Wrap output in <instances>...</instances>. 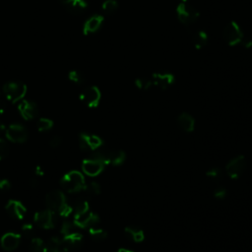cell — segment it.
I'll use <instances>...</instances> for the list:
<instances>
[{
  "label": "cell",
  "instance_id": "cell-7",
  "mask_svg": "<svg viewBox=\"0 0 252 252\" xmlns=\"http://www.w3.org/2000/svg\"><path fill=\"white\" fill-rule=\"evenodd\" d=\"M103 140L99 136L90 133H80L79 135V146L82 151L94 152L99 148L103 147Z\"/></svg>",
  "mask_w": 252,
  "mask_h": 252
},
{
  "label": "cell",
  "instance_id": "cell-18",
  "mask_svg": "<svg viewBox=\"0 0 252 252\" xmlns=\"http://www.w3.org/2000/svg\"><path fill=\"white\" fill-rule=\"evenodd\" d=\"M104 21L105 18L102 15H94L90 17L83 26V34L88 36L97 33L102 28Z\"/></svg>",
  "mask_w": 252,
  "mask_h": 252
},
{
  "label": "cell",
  "instance_id": "cell-32",
  "mask_svg": "<svg viewBox=\"0 0 252 252\" xmlns=\"http://www.w3.org/2000/svg\"><path fill=\"white\" fill-rule=\"evenodd\" d=\"M21 232H22V235L25 236L26 238L32 239V238L35 237L36 229H35V227L32 224L27 223V224H24L21 227Z\"/></svg>",
  "mask_w": 252,
  "mask_h": 252
},
{
  "label": "cell",
  "instance_id": "cell-25",
  "mask_svg": "<svg viewBox=\"0 0 252 252\" xmlns=\"http://www.w3.org/2000/svg\"><path fill=\"white\" fill-rule=\"evenodd\" d=\"M31 252H48L46 243L42 238H39V237L32 238Z\"/></svg>",
  "mask_w": 252,
  "mask_h": 252
},
{
  "label": "cell",
  "instance_id": "cell-42",
  "mask_svg": "<svg viewBox=\"0 0 252 252\" xmlns=\"http://www.w3.org/2000/svg\"><path fill=\"white\" fill-rule=\"evenodd\" d=\"M5 131H6V127H5V125H4L3 123L0 122V135L3 134V133H5Z\"/></svg>",
  "mask_w": 252,
  "mask_h": 252
},
{
  "label": "cell",
  "instance_id": "cell-20",
  "mask_svg": "<svg viewBox=\"0 0 252 252\" xmlns=\"http://www.w3.org/2000/svg\"><path fill=\"white\" fill-rule=\"evenodd\" d=\"M179 126L187 133H190L195 128V119L188 113H183L178 117Z\"/></svg>",
  "mask_w": 252,
  "mask_h": 252
},
{
  "label": "cell",
  "instance_id": "cell-28",
  "mask_svg": "<svg viewBox=\"0 0 252 252\" xmlns=\"http://www.w3.org/2000/svg\"><path fill=\"white\" fill-rule=\"evenodd\" d=\"M79 228L77 227V225L74 223V221H69V220H65L62 225H61V233L63 234V236L77 232Z\"/></svg>",
  "mask_w": 252,
  "mask_h": 252
},
{
  "label": "cell",
  "instance_id": "cell-15",
  "mask_svg": "<svg viewBox=\"0 0 252 252\" xmlns=\"http://www.w3.org/2000/svg\"><path fill=\"white\" fill-rule=\"evenodd\" d=\"M5 210L10 217L16 220H23L27 213L25 205L18 200H9L5 205Z\"/></svg>",
  "mask_w": 252,
  "mask_h": 252
},
{
  "label": "cell",
  "instance_id": "cell-39",
  "mask_svg": "<svg viewBox=\"0 0 252 252\" xmlns=\"http://www.w3.org/2000/svg\"><path fill=\"white\" fill-rule=\"evenodd\" d=\"M35 176L38 177V178H43L45 176V172L43 170V167L40 166V165H37L36 166V170H35Z\"/></svg>",
  "mask_w": 252,
  "mask_h": 252
},
{
  "label": "cell",
  "instance_id": "cell-26",
  "mask_svg": "<svg viewBox=\"0 0 252 252\" xmlns=\"http://www.w3.org/2000/svg\"><path fill=\"white\" fill-rule=\"evenodd\" d=\"M48 252H57L62 250V238L58 236H52L46 242Z\"/></svg>",
  "mask_w": 252,
  "mask_h": 252
},
{
  "label": "cell",
  "instance_id": "cell-35",
  "mask_svg": "<svg viewBox=\"0 0 252 252\" xmlns=\"http://www.w3.org/2000/svg\"><path fill=\"white\" fill-rule=\"evenodd\" d=\"M207 177L213 181H220L222 179V171L220 169H211L207 172Z\"/></svg>",
  "mask_w": 252,
  "mask_h": 252
},
{
  "label": "cell",
  "instance_id": "cell-23",
  "mask_svg": "<svg viewBox=\"0 0 252 252\" xmlns=\"http://www.w3.org/2000/svg\"><path fill=\"white\" fill-rule=\"evenodd\" d=\"M194 46L197 49H201L205 47L209 43V36L205 31H198L193 39Z\"/></svg>",
  "mask_w": 252,
  "mask_h": 252
},
{
  "label": "cell",
  "instance_id": "cell-13",
  "mask_svg": "<svg viewBox=\"0 0 252 252\" xmlns=\"http://www.w3.org/2000/svg\"><path fill=\"white\" fill-rule=\"evenodd\" d=\"M19 113L21 116L25 120H33L38 117L39 115V108L37 104L33 101L29 100H22L18 107Z\"/></svg>",
  "mask_w": 252,
  "mask_h": 252
},
{
  "label": "cell",
  "instance_id": "cell-2",
  "mask_svg": "<svg viewBox=\"0 0 252 252\" xmlns=\"http://www.w3.org/2000/svg\"><path fill=\"white\" fill-rule=\"evenodd\" d=\"M60 185L68 193H78L85 189L86 181L80 172L72 171L61 178Z\"/></svg>",
  "mask_w": 252,
  "mask_h": 252
},
{
  "label": "cell",
  "instance_id": "cell-27",
  "mask_svg": "<svg viewBox=\"0 0 252 252\" xmlns=\"http://www.w3.org/2000/svg\"><path fill=\"white\" fill-rule=\"evenodd\" d=\"M83 191L86 193L87 196L93 197V196L99 195V194L102 192V187H101V185H100L99 183L92 182V183H90L89 184H86L85 189H84Z\"/></svg>",
  "mask_w": 252,
  "mask_h": 252
},
{
  "label": "cell",
  "instance_id": "cell-40",
  "mask_svg": "<svg viewBox=\"0 0 252 252\" xmlns=\"http://www.w3.org/2000/svg\"><path fill=\"white\" fill-rule=\"evenodd\" d=\"M243 46H244L245 48H252V37L247 39V40H245L243 42Z\"/></svg>",
  "mask_w": 252,
  "mask_h": 252
},
{
  "label": "cell",
  "instance_id": "cell-10",
  "mask_svg": "<svg viewBox=\"0 0 252 252\" xmlns=\"http://www.w3.org/2000/svg\"><path fill=\"white\" fill-rule=\"evenodd\" d=\"M34 221L38 227L44 229H51L56 224L55 214L49 209L38 211L34 216Z\"/></svg>",
  "mask_w": 252,
  "mask_h": 252
},
{
  "label": "cell",
  "instance_id": "cell-9",
  "mask_svg": "<svg viewBox=\"0 0 252 252\" xmlns=\"http://www.w3.org/2000/svg\"><path fill=\"white\" fill-rule=\"evenodd\" d=\"M101 91L96 86L87 87L80 94L81 102L89 108H97L101 102Z\"/></svg>",
  "mask_w": 252,
  "mask_h": 252
},
{
  "label": "cell",
  "instance_id": "cell-24",
  "mask_svg": "<svg viewBox=\"0 0 252 252\" xmlns=\"http://www.w3.org/2000/svg\"><path fill=\"white\" fill-rule=\"evenodd\" d=\"M89 232H90L91 237L95 241H104L108 237V232L105 229H103L102 228H100L99 226L90 229Z\"/></svg>",
  "mask_w": 252,
  "mask_h": 252
},
{
  "label": "cell",
  "instance_id": "cell-22",
  "mask_svg": "<svg viewBox=\"0 0 252 252\" xmlns=\"http://www.w3.org/2000/svg\"><path fill=\"white\" fill-rule=\"evenodd\" d=\"M89 210H90V205H89V202L87 201V199H85V198L77 199L72 205V212H74V216L83 214Z\"/></svg>",
  "mask_w": 252,
  "mask_h": 252
},
{
  "label": "cell",
  "instance_id": "cell-44",
  "mask_svg": "<svg viewBox=\"0 0 252 252\" xmlns=\"http://www.w3.org/2000/svg\"><path fill=\"white\" fill-rule=\"evenodd\" d=\"M182 1H183V2H185V3H186V1H188V0H182Z\"/></svg>",
  "mask_w": 252,
  "mask_h": 252
},
{
  "label": "cell",
  "instance_id": "cell-6",
  "mask_svg": "<svg viewBox=\"0 0 252 252\" xmlns=\"http://www.w3.org/2000/svg\"><path fill=\"white\" fill-rule=\"evenodd\" d=\"M5 135L9 141L13 143H18V144L25 143L29 138L28 129L20 123L10 124L6 128Z\"/></svg>",
  "mask_w": 252,
  "mask_h": 252
},
{
  "label": "cell",
  "instance_id": "cell-45",
  "mask_svg": "<svg viewBox=\"0 0 252 252\" xmlns=\"http://www.w3.org/2000/svg\"><path fill=\"white\" fill-rule=\"evenodd\" d=\"M57 252H64V251H62V250H60V251H57Z\"/></svg>",
  "mask_w": 252,
  "mask_h": 252
},
{
  "label": "cell",
  "instance_id": "cell-33",
  "mask_svg": "<svg viewBox=\"0 0 252 252\" xmlns=\"http://www.w3.org/2000/svg\"><path fill=\"white\" fill-rule=\"evenodd\" d=\"M68 79L75 83V84H81L84 82V76L80 71L77 70H72L68 73Z\"/></svg>",
  "mask_w": 252,
  "mask_h": 252
},
{
  "label": "cell",
  "instance_id": "cell-12",
  "mask_svg": "<svg viewBox=\"0 0 252 252\" xmlns=\"http://www.w3.org/2000/svg\"><path fill=\"white\" fill-rule=\"evenodd\" d=\"M105 165L106 164L103 161L90 157L89 159L84 160V161L82 162V170L86 176L95 178L103 173Z\"/></svg>",
  "mask_w": 252,
  "mask_h": 252
},
{
  "label": "cell",
  "instance_id": "cell-19",
  "mask_svg": "<svg viewBox=\"0 0 252 252\" xmlns=\"http://www.w3.org/2000/svg\"><path fill=\"white\" fill-rule=\"evenodd\" d=\"M61 4L71 13L78 14L88 7L86 0H61Z\"/></svg>",
  "mask_w": 252,
  "mask_h": 252
},
{
  "label": "cell",
  "instance_id": "cell-8",
  "mask_svg": "<svg viewBox=\"0 0 252 252\" xmlns=\"http://www.w3.org/2000/svg\"><path fill=\"white\" fill-rule=\"evenodd\" d=\"M245 169H246L245 158L243 156H237L228 162L226 166V173L230 179L237 180L242 176Z\"/></svg>",
  "mask_w": 252,
  "mask_h": 252
},
{
  "label": "cell",
  "instance_id": "cell-1",
  "mask_svg": "<svg viewBox=\"0 0 252 252\" xmlns=\"http://www.w3.org/2000/svg\"><path fill=\"white\" fill-rule=\"evenodd\" d=\"M46 204L47 209L51 210L55 215L67 218L72 213V206L67 202L65 194L60 190H53L46 196Z\"/></svg>",
  "mask_w": 252,
  "mask_h": 252
},
{
  "label": "cell",
  "instance_id": "cell-34",
  "mask_svg": "<svg viewBox=\"0 0 252 252\" xmlns=\"http://www.w3.org/2000/svg\"><path fill=\"white\" fill-rule=\"evenodd\" d=\"M9 154V146L6 140L0 138V160L5 159Z\"/></svg>",
  "mask_w": 252,
  "mask_h": 252
},
{
  "label": "cell",
  "instance_id": "cell-38",
  "mask_svg": "<svg viewBox=\"0 0 252 252\" xmlns=\"http://www.w3.org/2000/svg\"><path fill=\"white\" fill-rule=\"evenodd\" d=\"M61 143H62V139H61L60 136H57V135L51 137V139H50V141H49V144H50V146H51L52 148H57V147H59V146L61 145Z\"/></svg>",
  "mask_w": 252,
  "mask_h": 252
},
{
  "label": "cell",
  "instance_id": "cell-30",
  "mask_svg": "<svg viewBox=\"0 0 252 252\" xmlns=\"http://www.w3.org/2000/svg\"><path fill=\"white\" fill-rule=\"evenodd\" d=\"M102 8L105 13L107 14H114L118 9V2L116 0H106L103 3Z\"/></svg>",
  "mask_w": 252,
  "mask_h": 252
},
{
  "label": "cell",
  "instance_id": "cell-21",
  "mask_svg": "<svg viewBox=\"0 0 252 252\" xmlns=\"http://www.w3.org/2000/svg\"><path fill=\"white\" fill-rule=\"evenodd\" d=\"M124 234L127 239L132 240L134 242H142L145 238L144 231L139 227H136V226H130L125 228Z\"/></svg>",
  "mask_w": 252,
  "mask_h": 252
},
{
  "label": "cell",
  "instance_id": "cell-31",
  "mask_svg": "<svg viewBox=\"0 0 252 252\" xmlns=\"http://www.w3.org/2000/svg\"><path fill=\"white\" fill-rule=\"evenodd\" d=\"M135 86L140 90H148L153 86L152 79L137 78V79H135Z\"/></svg>",
  "mask_w": 252,
  "mask_h": 252
},
{
  "label": "cell",
  "instance_id": "cell-5",
  "mask_svg": "<svg viewBox=\"0 0 252 252\" xmlns=\"http://www.w3.org/2000/svg\"><path fill=\"white\" fill-rule=\"evenodd\" d=\"M223 36L225 42L230 46H237L243 40V33L238 24L234 21H231L229 24H227V26L224 29Z\"/></svg>",
  "mask_w": 252,
  "mask_h": 252
},
{
  "label": "cell",
  "instance_id": "cell-29",
  "mask_svg": "<svg viewBox=\"0 0 252 252\" xmlns=\"http://www.w3.org/2000/svg\"><path fill=\"white\" fill-rule=\"evenodd\" d=\"M37 126H38V130L40 132H46V131H49L50 129H52L53 121L51 119H49V118L42 117V118H40L38 120Z\"/></svg>",
  "mask_w": 252,
  "mask_h": 252
},
{
  "label": "cell",
  "instance_id": "cell-14",
  "mask_svg": "<svg viewBox=\"0 0 252 252\" xmlns=\"http://www.w3.org/2000/svg\"><path fill=\"white\" fill-rule=\"evenodd\" d=\"M83 243V235L77 231L68 235L63 236L62 238V251L72 252L81 247Z\"/></svg>",
  "mask_w": 252,
  "mask_h": 252
},
{
  "label": "cell",
  "instance_id": "cell-41",
  "mask_svg": "<svg viewBox=\"0 0 252 252\" xmlns=\"http://www.w3.org/2000/svg\"><path fill=\"white\" fill-rule=\"evenodd\" d=\"M5 112H6V105L2 101H0V115H2Z\"/></svg>",
  "mask_w": 252,
  "mask_h": 252
},
{
  "label": "cell",
  "instance_id": "cell-3",
  "mask_svg": "<svg viewBox=\"0 0 252 252\" xmlns=\"http://www.w3.org/2000/svg\"><path fill=\"white\" fill-rule=\"evenodd\" d=\"M3 94L5 98L12 104L18 103L22 101L28 91L27 85L22 82L18 81H10L4 84L2 88Z\"/></svg>",
  "mask_w": 252,
  "mask_h": 252
},
{
  "label": "cell",
  "instance_id": "cell-4",
  "mask_svg": "<svg viewBox=\"0 0 252 252\" xmlns=\"http://www.w3.org/2000/svg\"><path fill=\"white\" fill-rule=\"evenodd\" d=\"M177 14L181 23L185 27L193 25L199 18V12L185 2H182L178 5Z\"/></svg>",
  "mask_w": 252,
  "mask_h": 252
},
{
  "label": "cell",
  "instance_id": "cell-43",
  "mask_svg": "<svg viewBox=\"0 0 252 252\" xmlns=\"http://www.w3.org/2000/svg\"><path fill=\"white\" fill-rule=\"evenodd\" d=\"M116 252H133V251H131V250H128V249H123V248H120V249H118Z\"/></svg>",
  "mask_w": 252,
  "mask_h": 252
},
{
  "label": "cell",
  "instance_id": "cell-37",
  "mask_svg": "<svg viewBox=\"0 0 252 252\" xmlns=\"http://www.w3.org/2000/svg\"><path fill=\"white\" fill-rule=\"evenodd\" d=\"M227 195V189L224 187H218L214 191V196L218 199H224Z\"/></svg>",
  "mask_w": 252,
  "mask_h": 252
},
{
  "label": "cell",
  "instance_id": "cell-17",
  "mask_svg": "<svg viewBox=\"0 0 252 252\" xmlns=\"http://www.w3.org/2000/svg\"><path fill=\"white\" fill-rule=\"evenodd\" d=\"M21 238L22 236L19 233L7 232L3 234L1 240H0V243H1V247L5 251H14L20 245Z\"/></svg>",
  "mask_w": 252,
  "mask_h": 252
},
{
  "label": "cell",
  "instance_id": "cell-16",
  "mask_svg": "<svg viewBox=\"0 0 252 252\" xmlns=\"http://www.w3.org/2000/svg\"><path fill=\"white\" fill-rule=\"evenodd\" d=\"M152 82L153 85L165 90L172 86L175 82V76L172 73H154L152 75Z\"/></svg>",
  "mask_w": 252,
  "mask_h": 252
},
{
  "label": "cell",
  "instance_id": "cell-11",
  "mask_svg": "<svg viewBox=\"0 0 252 252\" xmlns=\"http://www.w3.org/2000/svg\"><path fill=\"white\" fill-rule=\"evenodd\" d=\"M74 223L77 225L78 228L81 229H92L98 227L100 224V217L96 213L92 211H87L83 214L74 216Z\"/></svg>",
  "mask_w": 252,
  "mask_h": 252
},
{
  "label": "cell",
  "instance_id": "cell-36",
  "mask_svg": "<svg viewBox=\"0 0 252 252\" xmlns=\"http://www.w3.org/2000/svg\"><path fill=\"white\" fill-rule=\"evenodd\" d=\"M11 189V183L6 179H0V191L6 192Z\"/></svg>",
  "mask_w": 252,
  "mask_h": 252
}]
</instances>
